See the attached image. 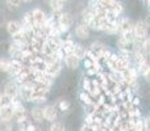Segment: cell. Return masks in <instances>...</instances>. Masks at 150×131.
<instances>
[{
	"label": "cell",
	"instance_id": "1",
	"mask_svg": "<svg viewBox=\"0 0 150 131\" xmlns=\"http://www.w3.org/2000/svg\"><path fill=\"white\" fill-rule=\"evenodd\" d=\"M133 33H134L136 39H138V41L145 39L149 33V25L146 24V21H137L133 26Z\"/></svg>",
	"mask_w": 150,
	"mask_h": 131
},
{
	"label": "cell",
	"instance_id": "2",
	"mask_svg": "<svg viewBox=\"0 0 150 131\" xmlns=\"http://www.w3.org/2000/svg\"><path fill=\"white\" fill-rule=\"evenodd\" d=\"M73 22H74V18L70 13H61L58 16V26L61 29V33L69 32V29L73 25Z\"/></svg>",
	"mask_w": 150,
	"mask_h": 131
},
{
	"label": "cell",
	"instance_id": "3",
	"mask_svg": "<svg viewBox=\"0 0 150 131\" xmlns=\"http://www.w3.org/2000/svg\"><path fill=\"white\" fill-rule=\"evenodd\" d=\"M4 95H7L8 97L11 98H17L18 97V93H20V85L17 84L16 80L13 81H8L4 87Z\"/></svg>",
	"mask_w": 150,
	"mask_h": 131
},
{
	"label": "cell",
	"instance_id": "4",
	"mask_svg": "<svg viewBox=\"0 0 150 131\" xmlns=\"http://www.w3.org/2000/svg\"><path fill=\"white\" fill-rule=\"evenodd\" d=\"M32 16H33V21H34V28L36 26H45V24L47 21V16L42 9H40V8L33 9L32 11Z\"/></svg>",
	"mask_w": 150,
	"mask_h": 131
},
{
	"label": "cell",
	"instance_id": "5",
	"mask_svg": "<svg viewBox=\"0 0 150 131\" xmlns=\"http://www.w3.org/2000/svg\"><path fill=\"white\" fill-rule=\"evenodd\" d=\"M44 118L45 121L49 122H55L58 118V108L54 105H47L44 108Z\"/></svg>",
	"mask_w": 150,
	"mask_h": 131
},
{
	"label": "cell",
	"instance_id": "6",
	"mask_svg": "<svg viewBox=\"0 0 150 131\" xmlns=\"http://www.w3.org/2000/svg\"><path fill=\"white\" fill-rule=\"evenodd\" d=\"M7 33L12 37H16L23 32V26H21V22L18 21H8L7 22Z\"/></svg>",
	"mask_w": 150,
	"mask_h": 131
},
{
	"label": "cell",
	"instance_id": "7",
	"mask_svg": "<svg viewBox=\"0 0 150 131\" xmlns=\"http://www.w3.org/2000/svg\"><path fill=\"white\" fill-rule=\"evenodd\" d=\"M133 26H134V24H133L129 18H120V21H119V33H120V36H121V34H127V33L133 32Z\"/></svg>",
	"mask_w": 150,
	"mask_h": 131
},
{
	"label": "cell",
	"instance_id": "8",
	"mask_svg": "<svg viewBox=\"0 0 150 131\" xmlns=\"http://www.w3.org/2000/svg\"><path fill=\"white\" fill-rule=\"evenodd\" d=\"M90 30L91 29L88 28V25L82 22L79 25H76V28H75V36L79 39H87L90 38Z\"/></svg>",
	"mask_w": 150,
	"mask_h": 131
},
{
	"label": "cell",
	"instance_id": "9",
	"mask_svg": "<svg viewBox=\"0 0 150 131\" xmlns=\"http://www.w3.org/2000/svg\"><path fill=\"white\" fill-rule=\"evenodd\" d=\"M23 67H24V64L20 59H11V66H9V71H8V74H9L11 76L16 77L21 72Z\"/></svg>",
	"mask_w": 150,
	"mask_h": 131
},
{
	"label": "cell",
	"instance_id": "10",
	"mask_svg": "<svg viewBox=\"0 0 150 131\" xmlns=\"http://www.w3.org/2000/svg\"><path fill=\"white\" fill-rule=\"evenodd\" d=\"M63 62H65V64H66L67 68L73 69V71L74 69H76L78 67H79V64H80V60L78 59L74 54H67L65 57V59H63Z\"/></svg>",
	"mask_w": 150,
	"mask_h": 131
},
{
	"label": "cell",
	"instance_id": "11",
	"mask_svg": "<svg viewBox=\"0 0 150 131\" xmlns=\"http://www.w3.org/2000/svg\"><path fill=\"white\" fill-rule=\"evenodd\" d=\"M30 117L32 119H33L34 122H37V123H41V122H44V108H41V106H34L33 109L30 110Z\"/></svg>",
	"mask_w": 150,
	"mask_h": 131
},
{
	"label": "cell",
	"instance_id": "12",
	"mask_svg": "<svg viewBox=\"0 0 150 131\" xmlns=\"http://www.w3.org/2000/svg\"><path fill=\"white\" fill-rule=\"evenodd\" d=\"M87 51H88V49H86L83 45L75 43L74 50H73V54H74L79 60H84L86 57H87Z\"/></svg>",
	"mask_w": 150,
	"mask_h": 131
},
{
	"label": "cell",
	"instance_id": "13",
	"mask_svg": "<svg viewBox=\"0 0 150 131\" xmlns=\"http://www.w3.org/2000/svg\"><path fill=\"white\" fill-rule=\"evenodd\" d=\"M13 118V108L9 106H1L0 108V119L3 121H11Z\"/></svg>",
	"mask_w": 150,
	"mask_h": 131
},
{
	"label": "cell",
	"instance_id": "14",
	"mask_svg": "<svg viewBox=\"0 0 150 131\" xmlns=\"http://www.w3.org/2000/svg\"><path fill=\"white\" fill-rule=\"evenodd\" d=\"M49 5L52 8L53 12H61L63 9V5H65V1L63 0H50L49 1Z\"/></svg>",
	"mask_w": 150,
	"mask_h": 131
},
{
	"label": "cell",
	"instance_id": "15",
	"mask_svg": "<svg viewBox=\"0 0 150 131\" xmlns=\"http://www.w3.org/2000/svg\"><path fill=\"white\" fill-rule=\"evenodd\" d=\"M79 98L83 104H86V105H91V104L95 101L93 97H92V95L88 93V92H86V90H82V92L79 93Z\"/></svg>",
	"mask_w": 150,
	"mask_h": 131
},
{
	"label": "cell",
	"instance_id": "16",
	"mask_svg": "<svg viewBox=\"0 0 150 131\" xmlns=\"http://www.w3.org/2000/svg\"><path fill=\"white\" fill-rule=\"evenodd\" d=\"M93 18V11L91 9V8H88V9H84L82 13V20H83V24H86V25H90L91 20Z\"/></svg>",
	"mask_w": 150,
	"mask_h": 131
},
{
	"label": "cell",
	"instance_id": "17",
	"mask_svg": "<svg viewBox=\"0 0 150 131\" xmlns=\"http://www.w3.org/2000/svg\"><path fill=\"white\" fill-rule=\"evenodd\" d=\"M9 66H11V59H8V58H0V71L8 74Z\"/></svg>",
	"mask_w": 150,
	"mask_h": 131
},
{
	"label": "cell",
	"instance_id": "18",
	"mask_svg": "<svg viewBox=\"0 0 150 131\" xmlns=\"http://www.w3.org/2000/svg\"><path fill=\"white\" fill-rule=\"evenodd\" d=\"M0 131H13V126L11 123V121L0 119Z\"/></svg>",
	"mask_w": 150,
	"mask_h": 131
},
{
	"label": "cell",
	"instance_id": "19",
	"mask_svg": "<svg viewBox=\"0 0 150 131\" xmlns=\"http://www.w3.org/2000/svg\"><path fill=\"white\" fill-rule=\"evenodd\" d=\"M49 131H66V130H65V126H63L62 122L55 121V122H52Z\"/></svg>",
	"mask_w": 150,
	"mask_h": 131
},
{
	"label": "cell",
	"instance_id": "20",
	"mask_svg": "<svg viewBox=\"0 0 150 131\" xmlns=\"http://www.w3.org/2000/svg\"><path fill=\"white\" fill-rule=\"evenodd\" d=\"M13 100H15V98H11V97H8L7 95H4V93H3L1 100H0V108H1V106H9V105H12V101Z\"/></svg>",
	"mask_w": 150,
	"mask_h": 131
},
{
	"label": "cell",
	"instance_id": "21",
	"mask_svg": "<svg viewBox=\"0 0 150 131\" xmlns=\"http://www.w3.org/2000/svg\"><path fill=\"white\" fill-rule=\"evenodd\" d=\"M142 50L145 54H149L150 55V37H146L145 39H142Z\"/></svg>",
	"mask_w": 150,
	"mask_h": 131
},
{
	"label": "cell",
	"instance_id": "22",
	"mask_svg": "<svg viewBox=\"0 0 150 131\" xmlns=\"http://www.w3.org/2000/svg\"><path fill=\"white\" fill-rule=\"evenodd\" d=\"M5 4L8 5V8H18L23 4V0H5Z\"/></svg>",
	"mask_w": 150,
	"mask_h": 131
},
{
	"label": "cell",
	"instance_id": "23",
	"mask_svg": "<svg viewBox=\"0 0 150 131\" xmlns=\"http://www.w3.org/2000/svg\"><path fill=\"white\" fill-rule=\"evenodd\" d=\"M69 108H70V102H69V101H66V100H61L59 102H58V110L65 111V110H67Z\"/></svg>",
	"mask_w": 150,
	"mask_h": 131
},
{
	"label": "cell",
	"instance_id": "24",
	"mask_svg": "<svg viewBox=\"0 0 150 131\" xmlns=\"http://www.w3.org/2000/svg\"><path fill=\"white\" fill-rule=\"evenodd\" d=\"M144 131H150V117L144 119Z\"/></svg>",
	"mask_w": 150,
	"mask_h": 131
},
{
	"label": "cell",
	"instance_id": "25",
	"mask_svg": "<svg viewBox=\"0 0 150 131\" xmlns=\"http://www.w3.org/2000/svg\"><path fill=\"white\" fill-rule=\"evenodd\" d=\"M26 131H41V130H40V127L37 126V125H34L33 122H32V123L29 125V127L26 129Z\"/></svg>",
	"mask_w": 150,
	"mask_h": 131
},
{
	"label": "cell",
	"instance_id": "26",
	"mask_svg": "<svg viewBox=\"0 0 150 131\" xmlns=\"http://www.w3.org/2000/svg\"><path fill=\"white\" fill-rule=\"evenodd\" d=\"M142 76H144V77H145V80H146V81H149V83H150V67H149V68H148V71H146V72H145V74H144V75H142Z\"/></svg>",
	"mask_w": 150,
	"mask_h": 131
},
{
	"label": "cell",
	"instance_id": "27",
	"mask_svg": "<svg viewBox=\"0 0 150 131\" xmlns=\"http://www.w3.org/2000/svg\"><path fill=\"white\" fill-rule=\"evenodd\" d=\"M79 131H92V130H91V127L90 126H87V125H83V126L82 127H80V130Z\"/></svg>",
	"mask_w": 150,
	"mask_h": 131
},
{
	"label": "cell",
	"instance_id": "28",
	"mask_svg": "<svg viewBox=\"0 0 150 131\" xmlns=\"http://www.w3.org/2000/svg\"><path fill=\"white\" fill-rule=\"evenodd\" d=\"M32 0H23V3H30Z\"/></svg>",
	"mask_w": 150,
	"mask_h": 131
},
{
	"label": "cell",
	"instance_id": "29",
	"mask_svg": "<svg viewBox=\"0 0 150 131\" xmlns=\"http://www.w3.org/2000/svg\"><path fill=\"white\" fill-rule=\"evenodd\" d=\"M146 1H148V7L150 8V0H146Z\"/></svg>",
	"mask_w": 150,
	"mask_h": 131
},
{
	"label": "cell",
	"instance_id": "30",
	"mask_svg": "<svg viewBox=\"0 0 150 131\" xmlns=\"http://www.w3.org/2000/svg\"><path fill=\"white\" fill-rule=\"evenodd\" d=\"M1 96H3V93H0V100H1Z\"/></svg>",
	"mask_w": 150,
	"mask_h": 131
},
{
	"label": "cell",
	"instance_id": "31",
	"mask_svg": "<svg viewBox=\"0 0 150 131\" xmlns=\"http://www.w3.org/2000/svg\"><path fill=\"white\" fill-rule=\"evenodd\" d=\"M18 131H23V130H18Z\"/></svg>",
	"mask_w": 150,
	"mask_h": 131
},
{
	"label": "cell",
	"instance_id": "32",
	"mask_svg": "<svg viewBox=\"0 0 150 131\" xmlns=\"http://www.w3.org/2000/svg\"><path fill=\"white\" fill-rule=\"evenodd\" d=\"M63 1H66V0H63Z\"/></svg>",
	"mask_w": 150,
	"mask_h": 131
}]
</instances>
